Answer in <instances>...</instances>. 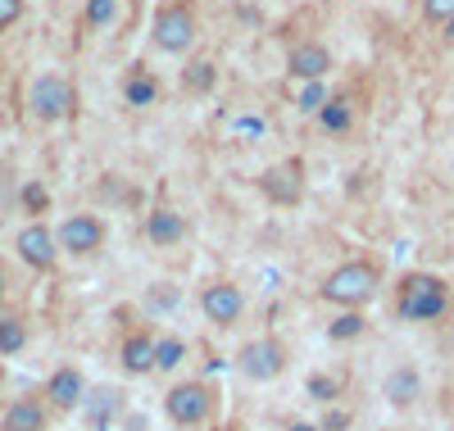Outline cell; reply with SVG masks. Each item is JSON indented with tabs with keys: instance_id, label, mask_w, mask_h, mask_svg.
Wrapping results in <instances>:
<instances>
[{
	"instance_id": "cell-1",
	"label": "cell",
	"mask_w": 454,
	"mask_h": 431,
	"mask_svg": "<svg viewBox=\"0 0 454 431\" xmlns=\"http://www.w3.org/2000/svg\"><path fill=\"white\" fill-rule=\"evenodd\" d=\"M445 309H450V286L436 272H409L395 286V313L404 323H436Z\"/></svg>"
},
{
	"instance_id": "cell-2",
	"label": "cell",
	"mask_w": 454,
	"mask_h": 431,
	"mask_svg": "<svg viewBox=\"0 0 454 431\" xmlns=\"http://www.w3.org/2000/svg\"><path fill=\"white\" fill-rule=\"evenodd\" d=\"M377 286H382V272H377L368 259H350V263H340V268L327 272L318 295L327 304H340V309H364L377 295Z\"/></svg>"
},
{
	"instance_id": "cell-3",
	"label": "cell",
	"mask_w": 454,
	"mask_h": 431,
	"mask_svg": "<svg viewBox=\"0 0 454 431\" xmlns=\"http://www.w3.org/2000/svg\"><path fill=\"white\" fill-rule=\"evenodd\" d=\"M27 109H32V119H42V123H64V119H73V109H78L73 82H68V77H59V73H42V77L27 87Z\"/></svg>"
},
{
	"instance_id": "cell-4",
	"label": "cell",
	"mask_w": 454,
	"mask_h": 431,
	"mask_svg": "<svg viewBox=\"0 0 454 431\" xmlns=\"http://www.w3.org/2000/svg\"><path fill=\"white\" fill-rule=\"evenodd\" d=\"M150 42H155V51H164V55H186L192 51L196 46V14H192V5H182V0L160 5L155 27H150Z\"/></svg>"
},
{
	"instance_id": "cell-5",
	"label": "cell",
	"mask_w": 454,
	"mask_h": 431,
	"mask_svg": "<svg viewBox=\"0 0 454 431\" xmlns=\"http://www.w3.org/2000/svg\"><path fill=\"white\" fill-rule=\"evenodd\" d=\"M209 409H214V396H209L205 381H182V386H173L168 396H164V413H168V422H177V427L205 422Z\"/></svg>"
},
{
	"instance_id": "cell-6",
	"label": "cell",
	"mask_w": 454,
	"mask_h": 431,
	"mask_svg": "<svg viewBox=\"0 0 454 431\" xmlns=\"http://www.w3.org/2000/svg\"><path fill=\"white\" fill-rule=\"evenodd\" d=\"M241 372L250 381H273L282 368H286V345L278 336H259V341H246L241 355H237Z\"/></svg>"
},
{
	"instance_id": "cell-7",
	"label": "cell",
	"mask_w": 454,
	"mask_h": 431,
	"mask_svg": "<svg viewBox=\"0 0 454 431\" xmlns=\"http://www.w3.org/2000/svg\"><path fill=\"white\" fill-rule=\"evenodd\" d=\"M259 191L269 195L273 205H282V209L300 205V200H305V164H300V160H282L273 168H263Z\"/></svg>"
},
{
	"instance_id": "cell-8",
	"label": "cell",
	"mask_w": 454,
	"mask_h": 431,
	"mask_svg": "<svg viewBox=\"0 0 454 431\" xmlns=\"http://www.w3.org/2000/svg\"><path fill=\"white\" fill-rule=\"evenodd\" d=\"M55 241H59V250L87 259V255H96V250L105 246V218H96V214H73V218L59 223Z\"/></svg>"
},
{
	"instance_id": "cell-9",
	"label": "cell",
	"mask_w": 454,
	"mask_h": 431,
	"mask_svg": "<svg viewBox=\"0 0 454 431\" xmlns=\"http://www.w3.org/2000/svg\"><path fill=\"white\" fill-rule=\"evenodd\" d=\"M19 259L27 263V268H36V272H51L55 268V259H59V241H55V231L46 227V223H27L23 231H19Z\"/></svg>"
},
{
	"instance_id": "cell-10",
	"label": "cell",
	"mask_w": 454,
	"mask_h": 431,
	"mask_svg": "<svg viewBox=\"0 0 454 431\" xmlns=\"http://www.w3.org/2000/svg\"><path fill=\"white\" fill-rule=\"evenodd\" d=\"M200 309H205L209 323L232 327V323L241 318V309H246V295H241V286H232V282H209V286L200 291Z\"/></svg>"
},
{
	"instance_id": "cell-11",
	"label": "cell",
	"mask_w": 454,
	"mask_h": 431,
	"mask_svg": "<svg viewBox=\"0 0 454 431\" xmlns=\"http://www.w3.org/2000/svg\"><path fill=\"white\" fill-rule=\"evenodd\" d=\"M286 73L300 77V82H323V77L332 73V51L323 42H300L286 55Z\"/></svg>"
},
{
	"instance_id": "cell-12",
	"label": "cell",
	"mask_w": 454,
	"mask_h": 431,
	"mask_svg": "<svg viewBox=\"0 0 454 431\" xmlns=\"http://www.w3.org/2000/svg\"><path fill=\"white\" fill-rule=\"evenodd\" d=\"M46 396H51V404L55 409H78L82 400H87V381H82V372L78 368H55L51 372V381H46Z\"/></svg>"
},
{
	"instance_id": "cell-13",
	"label": "cell",
	"mask_w": 454,
	"mask_h": 431,
	"mask_svg": "<svg viewBox=\"0 0 454 431\" xmlns=\"http://www.w3.org/2000/svg\"><path fill=\"white\" fill-rule=\"evenodd\" d=\"M145 237L155 241V246H177V241L186 237V218L164 205V209H155V214L145 218Z\"/></svg>"
},
{
	"instance_id": "cell-14",
	"label": "cell",
	"mask_w": 454,
	"mask_h": 431,
	"mask_svg": "<svg viewBox=\"0 0 454 431\" xmlns=\"http://www.w3.org/2000/svg\"><path fill=\"white\" fill-rule=\"evenodd\" d=\"M123 372H132V377H145V372H155V341H150L145 332H132L128 341H123Z\"/></svg>"
},
{
	"instance_id": "cell-15",
	"label": "cell",
	"mask_w": 454,
	"mask_h": 431,
	"mask_svg": "<svg viewBox=\"0 0 454 431\" xmlns=\"http://www.w3.org/2000/svg\"><path fill=\"white\" fill-rule=\"evenodd\" d=\"M382 390H387V400L395 404V409H409L413 400H419V390H423V377L413 372L409 364L404 368H395V372H387V381H382Z\"/></svg>"
},
{
	"instance_id": "cell-16",
	"label": "cell",
	"mask_w": 454,
	"mask_h": 431,
	"mask_svg": "<svg viewBox=\"0 0 454 431\" xmlns=\"http://www.w3.org/2000/svg\"><path fill=\"white\" fill-rule=\"evenodd\" d=\"M0 431H46V409L36 400H14L0 418Z\"/></svg>"
},
{
	"instance_id": "cell-17",
	"label": "cell",
	"mask_w": 454,
	"mask_h": 431,
	"mask_svg": "<svg viewBox=\"0 0 454 431\" xmlns=\"http://www.w3.org/2000/svg\"><path fill=\"white\" fill-rule=\"evenodd\" d=\"M155 96H160V82L150 77L141 64L128 73V82H123V100L128 105H137V109H145V105H155Z\"/></svg>"
},
{
	"instance_id": "cell-18",
	"label": "cell",
	"mask_w": 454,
	"mask_h": 431,
	"mask_svg": "<svg viewBox=\"0 0 454 431\" xmlns=\"http://www.w3.org/2000/svg\"><path fill=\"white\" fill-rule=\"evenodd\" d=\"M182 87L192 91V96H209L214 87H218V68H214V59H192L182 68Z\"/></svg>"
},
{
	"instance_id": "cell-19",
	"label": "cell",
	"mask_w": 454,
	"mask_h": 431,
	"mask_svg": "<svg viewBox=\"0 0 454 431\" xmlns=\"http://www.w3.org/2000/svg\"><path fill=\"white\" fill-rule=\"evenodd\" d=\"M318 123H323L327 132H350V123H355L350 100H346V96H327V105L318 109Z\"/></svg>"
},
{
	"instance_id": "cell-20",
	"label": "cell",
	"mask_w": 454,
	"mask_h": 431,
	"mask_svg": "<svg viewBox=\"0 0 454 431\" xmlns=\"http://www.w3.org/2000/svg\"><path fill=\"white\" fill-rule=\"evenodd\" d=\"M114 413H119V390H109V386H105V390H96V396L87 400V418H91L100 431L109 427V418H114Z\"/></svg>"
},
{
	"instance_id": "cell-21",
	"label": "cell",
	"mask_w": 454,
	"mask_h": 431,
	"mask_svg": "<svg viewBox=\"0 0 454 431\" xmlns=\"http://www.w3.org/2000/svg\"><path fill=\"white\" fill-rule=\"evenodd\" d=\"M364 313L359 309H346V313H336V318H332V327H327V336L332 341H359L364 336Z\"/></svg>"
},
{
	"instance_id": "cell-22",
	"label": "cell",
	"mask_w": 454,
	"mask_h": 431,
	"mask_svg": "<svg viewBox=\"0 0 454 431\" xmlns=\"http://www.w3.org/2000/svg\"><path fill=\"white\" fill-rule=\"evenodd\" d=\"M182 359H186V341H177V336L155 341V372H168V368H177Z\"/></svg>"
},
{
	"instance_id": "cell-23",
	"label": "cell",
	"mask_w": 454,
	"mask_h": 431,
	"mask_svg": "<svg viewBox=\"0 0 454 431\" xmlns=\"http://www.w3.org/2000/svg\"><path fill=\"white\" fill-rule=\"evenodd\" d=\"M27 345V327L19 318H0V355H19Z\"/></svg>"
},
{
	"instance_id": "cell-24",
	"label": "cell",
	"mask_w": 454,
	"mask_h": 431,
	"mask_svg": "<svg viewBox=\"0 0 454 431\" xmlns=\"http://www.w3.org/2000/svg\"><path fill=\"white\" fill-rule=\"evenodd\" d=\"M119 19V0H87V23L91 27H109Z\"/></svg>"
},
{
	"instance_id": "cell-25",
	"label": "cell",
	"mask_w": 454,
	"mask_h": 431,
	"mask_svg": "<svg viewBox=\"0 0 454 431\" xmlns=\"http://www.w3.org/2000/svg\"><path fill=\"white\" fill-rule=\"evenodd\" d=\"M305 390H309V396H314V400H323V404H327V400H336V390H340V386H336L332 377H323V372H309V381H305Z\"/></svg>"
},
{
	"instance_id": "cell-26",
	"label": "cell",
	"mask_w": 454,
	"mask_h": 431,
	"mask_svg": "<svg viewBox=\"0 0 454 431\" xmlns=\"http://www.w3.org/2000/svg\"><path fill=\"white\" fill-rule=\"evenodd\" d=\"M323 105H327V87H323V82H305V91H300V109L318 114Z\"/></svg>"
},
{
	"instance_id": "cell-27",
	"label": "cell",
	"mask_w": 454,
	"mask_h": 431,
	"mask_svg": "<svg viewBox=\"0 0 454 431\" xmlns=\"http://www.w3.org/2000/svg\"><path fill=\"white\" fill-rule=\"evenodd\" d=\"M423 19L445 27V23L454 19V0H423Z\"/></svg>"
},
{
	"instance_id": "cell-28",
	"label": "cell",
	"mask_w": 454,
	"mask_h": 431,
	"mask_svg": "<svg viewBox=\"0 0 454 431\" xmlns=\"http://www.w3.org/2000/svg\"><path fill=\"white\" fill-rule=\"evenodd\" d=\"M23 205H27V214H46V205H51V195H46V186H36V182H27V186H23Z\"/></svg>"
},
{
	"instance_id": "cell-29",
	"label": "cell",
	"mask_w": 454,
	"mask_h": 431,
	"mask_svg": "<svg viewBox=\"0 0 454 431\" xmlns=\"http://www.w3.org/2000/svg\"><path fill=\"white\" fill-rule=\"evenodd\" d=\"M23 14V0H0V27H14Z\"/></svg>"
},
{
	"instance_id": "cell-30",
	"label": "cell",
	"mask_w": 454,
	"mask_h": 431,
	"mask_svg": "<svg viewBox=\"0 0 454 431\" xmlns=\"http://www.w3.org/2000/svg\"><path fill=\"white\" fill-rule=\"evenodd\" d=\"M150 304H155V309H173V304H177V291H173V286H168V291L155 286V291H150Z\"/></svg>"
},
{
	"instance_id": "cell-31",
	"label": "cell",
	"mask_w": 454,
	"mask_h": 431,
	"mask_svg": "<svg viewBox=\"0 0 454 431\" xmlns=\"http://www.w3.org/2000/svg\"><path fill=\"white\" fill-rule=\"evenodd\" d=\"M286 431H318V427H314V422H291Z\"/></svg>"
},
{
	"instance_id": "cell-32",
	"label": "cell",
	"mask_w": 454,
	"mask_h": 431,
	"mask_svg": "<svg viewBox=\"0 0 454 431\" xmlns=\"http://www.w3.org/2000/svg\"><path fill=\"white\" fill-rule=\"evenodd\" d=\"M445 42H450V46H454V19H450V23H445Z\"/></svg>"
},
{
	"instance_id": "cell-33",
	"label": "cell",
	"mask_w": 454,
	"mask_h": 431,
	"mask_svg": "<svg viewBox=\"0 0 454 431\" xmlns=\"http://www.w3.org/2000/svg\"><path fill=\"white\" fill-rule=\"evenodd\" d=\"M0 291H5V278H0Z\"/></svg>"
},
{
	"instance_id": "cell-34",
	"label": "cell",
	"mask_w": 454,
	"mask_h": 431,
	"mask_svg": "<svg viewBox=\"0 0 454 431\" xmlns=\"http://www.w3.org/2000/svg\"><path fill=\"white\" fill-rule=\"evenodd\" d=\"M450 431H454V427H450Z\"/></svg>"
}]
</instances>
